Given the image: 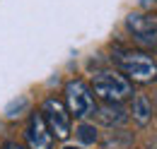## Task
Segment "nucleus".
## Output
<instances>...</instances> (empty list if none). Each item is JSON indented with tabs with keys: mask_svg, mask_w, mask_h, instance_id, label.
<instances>
[{
	"mask_svg": "<svg viewBox=\"0 0 157 149\" xmlns=\"http://www.w3.org/2000/svg\"><path fill=\"white\" fill-rule=\"evenodd\" d=\"M63 149H82V147H63Z\"/></svg>",
	"mask_w": 157,
	"mask_h": 149,
	"instance_id": "4468645a",
	"label": "nucleus"
},
{
	"mask_svg": "<svg viewBox=\"0 0 157 149\" xmlns=\"http://www.w3.org/2000/svg\"><path fill=\"white\" fill-rule=\"evenodd\" d=\"M131 99H133V104H131V113H128V115L136 120L140 128H145V125L152 120V113H155L152 101H150L145 94H133Z\"/></svg>",
	"mask_w": 157,
	"mask_h": 149,
	"instance_id": "6e6552de",
	"label": "nucleus"
},
{
	"mask_svg": "<svg viewBox=\"0 0 157 149\" xmlns=\"http://www.w3.org/2000/svg\"><path fill=\"white\" fill-rule=\"evenodd\" d=\"M150 149H157V140H155V142H152V144H150Z\"/></svg>",
	"mask_w": 157,
	"mask_h": 149,
	"instance_id": "ddd939ff",
	"label": "nucleus"
},
{
	"mask_svg": "<svg viewBox=\"0 0 157 149\" xmlns=\"http://www.w3.org/2000/svg\"><path fill=\"white\" fill-rule=\"evenodd\" d=\"M65 108H68L70 115H75L80 120L90 118L94 113V108H97L92 87L85 84L82 79H70L65 84Z\"/></svg>",
	"mask_w": 157,
	"mask_h": 149,
	"instance_id": "7ed1b4c3",
	"label": "nucleus"
},
{
	"mask_svg": "<svg viewBox=\"0 0 157 149\" xmlns=\"http://www.w3.org/2000/svg\"><path fill=\"white\" fill-rule=\"evenodd\" d=\"M92 115L97 118L101 125H106V128H121L128 120V113H126V108L121 104H101V106L94 108Z\"/></svg>",
	"mask_w": 157,
	"mask_h": 149,
	"instance_id": "0eeeda50",
	"label": "nucleus"
},
{
	"mask_svg": "<svg viewBox=\"0 0 157 149\" xmlns=\"http://www.w3.org/2000/svg\"><path fill=\"white\" fill-rule=\"evenodd\" d=\"M27 144H29V149H53V135L48 130L41 111L29 115V123H27Z\"/></svg>",
	"mask_w": 157,
	"mask_h": 149,
	"instance_id": "423d86ee",
	"label": "nucleus"
},
{
	"mask_svg": "<svg viewBox=\"0 0 157 149\" xmlns=\"http://www.w3.org/2000/svg\"><path fill=\"white\" fill-rule=\"evenodd\" d=\"M101 149H131L133 147V135L121 128H109V132H104L99 137Z\"/></svg>",
	"mask_w": 157,
	"mask_h": 149,
	"instance_id": "1a4fd4ad",
	"label": "nucleus"
},
{
	"mask_svg": "<svg viewBox=\"0 0 157 149\" xmlns=\"http://www.w3.org/2000/svg\"><path fill=\"white\" fill-rule=\"evenodd\" d=\"M126 27L133 31V36L147 46L157 48V15H143L133 12L126 17Z\"/></svg>",
	"mask_w": 157,
	"mask_h": 149,
	"instance_id": "39448f33",
	"label": "nucleus"
},
{
	"mask_svg": "<svg viewBox=\"0 0 157 149\" xmlns=\"http://www.w3.org/2000/svg\"><path fill=\"white\" fill-rule=\"evenodd\" d=\"M41 115H44L48 130L56 140H68V135H70V113H68L63 101H58L56 96L46 99L41 104Z\"/></svg>",
	"mask_w": 157,
	"mask_h": 149,
	"instance_id": "20e7f679",
	"label": "nucleus"
},
{
	"mask_svg": "<svg viewBox=\"0 0 157 149\" xmlns=\"http://www.w3.org/2000/svg\"><path fill=\"white\" fill-rule=\"evenodd\" d=\"M114 63L131 82H138V84L157 82V63L143 51H116Z\"/></svg>",
	"mask_w": 157,
	"mask_h": 149,
	"instance_id": "f257e3e1",
	"label": "nucleus"
},
{
	"mask_svg": "<svg viewBox=\"0 0 157 149\" xmlns=\"http://www.w3.org/2000/svg\"><path fill=\"white\" fill-rule=\"evenodd\" d=\"M92 92L104 104H121L133 96V82L126 74H118L114 70H101L92 77Z\"/></svg>",
	"mask_w": 157,
	"mask_h": 149,
	"instance_id": "f03ea898",
	"label": "nucleus"
},
{
	"mask_svg": "<svg viewBox=\"0 0 157 149\" xmlns=\"http://www.w3.org/2000/svg\"><path fill=\"white\" fill-rule=\"evenodd\" d=\"M75 132H78V140L82 142V144H94V142H99L97 128H94V125H90V123H80Z\"/></svg>",
	"mask_w": 157,
	"mask_h": 149,
	"instance_id": "9d476101",
	"label": "nucleus"
},
{
	"mask_svg": "<svg viewBox=\"0 0 157 149\" xmlns=\"http://www.w3.org/2000/svg\"><path fill=\"white\" fill-rule=\"evenodd\" d=\"M0 149H24V147H22V144H17V142H5Z\"/></svg>",
	"mask_w": 157,
	"mask_h": 149,
	"instance_id": "9b49d317",
	"label": "nucleus"
},
{
	"mask_svg": "<svg viewBox=\"0 0 157 149\" xmlns=\"http://www.w3.org/2000/svg\"><path fill=\"white\" fill-rule=\"evenodd\" d=\"M152 108L157 111V94H155V101H152Z\"/></svg>",
	"mask_w": 157,
	"mask_h": 149,
	"instance_id": "f8f14e48",
	"label": "nucleus"
}]
</instances>
